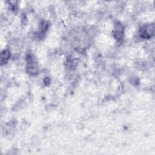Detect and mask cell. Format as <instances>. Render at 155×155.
<instances>
[{
	"instance_id": "6da1fadb",
	"label": "cell",
	"mask_w": 155,
	"mask_h": 155,
	"mask_svg": "<svg viewBox=\"0 0 155 155\" xmlns=\"http://www.w3.org/2000/svg\"><path fill=\"white\" fill-rule=\"evenodd\" d=\"M154 33V25L153 24H145L139 30L140 37L143 39H150Z\"/></svg>"
},
{
	"instance_id": "3957f363",
	"label": "cell",
	"mask_w": 155,
	"mask_h": 155,
	"mask_svg": "<svg viewBox=\"0 0 155 155\" xmlns=\"http://www.w3.org/2000/svg\"><path fill=\"white\" fill-rule=\"evenodd\" d=\"M124 33V27L120 22H117L115 24V28L114 31V35L115 38L117 41L122 39Z\"/></svg>"
},
{
	"instance_id": "277c9868",
	"label": "cell",
	"mask_w": 155,
	"mask_h": 155,
	"mask_svg": "<svg viewBox=\"0 0 155 155\" xmlns=\"http://www.w3.org/2000/svg\"><path fill=\"white\" fill-rule=\"evenodd\" d=\"M10 57V51L8 50H4L1 54V65L5 64L7 62Z\"/></svg>"
},
{
	"instance_id": "7a4b0ae2",
	"label": "cell",
	"mask_w": 155,
	"mask_h": 155,
	"mask_svg": "<svg viewBox=\"0 0 155 155\" xmlns=\"http://www.w3.org/2000/svg\"><path fill=\"white\" fill-rule=\"evenodd\" d=\"M27 71L28 73L35 75L38 73V65L33 57L29 54L27 56Z\"/></svg>"
}]
</instances>
